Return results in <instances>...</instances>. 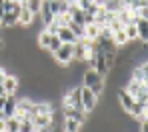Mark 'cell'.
Here are the masks:
<instances>
[{"label":"cell","mask_w":148,"mask_h":132,"mask_svg":"<svg viewBox=\"0 0 148 132\" xmlns=\"http://www.w3.org/2000/svg\"><path fill=\"white\" fill-rule=\"evenodd\" d=\"M82 86H86L88 90H92V92L100 98V96L104 94V90H106V78L100 76L96 70L86 68V70L82 72Z\"/></svg>","instance_id":"cell-1"},{"label":"cell","mask_w":148,"mask_h":132,"mask_svg":"<svg viewBox=\"0 0 148 132\" xmlns=\"http://www.w3.org/2000/svg\"><path fill=\"white\" fill-rule=\"evenodd\" d=\"M124 90L136 100V102H144L148 104V84L146 82H140V80L136 78H128V82L124 84Z\"/></svg>","instance_id":"cell-2"},{"label":"cell","mask_w":148,"mask_h":132,"mask_svg":"<svg viewBox=\"0 0 148 132\" xmlns=\"http://www.w3.org/2000/svg\"><path fill=\"white\" fill-rule=\"evenodd\" d=\"M94 50V42L92 40H86V38H80L74 42V60L78 62H86L90 58V54Z\"/></svg>","instance_id":"cell-3"},{"label":"cell","mask_w":148,"mask_h":132,"mask_svg":"<svg viewBox=\"0 0 148 132\" xmlns=\"http://www.w3.org/2000/svg\"><path fill=\"white\" fill-rule=\"evenodd\" d=\"M80 106H82V110L86 114L94 112L96 106H98V96L92 90H88L86 86H80Z\"/></svg>","instance_id":"cell-4"},{"label":"cell","mask_w":148,"mask_h":132,"mask_svg":"<svg viewBox=\"0 0 148 132\" xmlns=\"http://www.w3.org/2000/svg\"><path fill=\"white\" fill-rule=\"evenodd\" d=\"M52 58L60 66H70L74 62V44H60V48L52 54Z\"/></svg>","instance_id":"cell-5"},{"label":"cell","mask_w":148,"mask_h":132,"mask_svg":"<svg viewBox=\"0 0 148 132\" xmlns=\"http://www.w3.org/2000/svg\"><path fill=\"white\" fill-rule=\"evenodd\" d=\"M114 96H116V102H118V106H120V110H124L126 114L132 110V106H134V102H136V100H134V98H132L124 88H118Z\"/></svg>","instance_id":"cell-6"},{"label":"cell","mask_w":148,"mask_h":132,"mask_svg":"<svg viewBox=\"0 0 148 132\" xmlns=\"http://www.w3.org/2000/svg\"><path fill=\"white\" fill-rule=\"evenodd\" d=\"M62 106H70V108H80V86H76L72 90H68L64 96H62Z\"/></svg>","instance_id":"cell-7"},{"label":"cell","mask_w":148,"mask_h":132,"mask_svg":"<svg viewBox=\"0 0 148 132\" xmlns=\"http://www.w3.org/2000/svg\"><path fill=\"white\" fill-rule=\"evenodd\" d=\"M62 114H64V118L76 120V122H80V124H86V120H88V114H86L84 110H80V108H70V106H62Z\"/></svg>","instance_id":"cell-8"},{"label":"cell","mask_w":148,"mask_h":132,"mask_svg":"<svg viewBox=\"0 0 148 132\" xmlns=\"http://www.w3.org/2000/svg\"><path fill=\"white\" fill-rule=\"evenodd\" d=\"M16 100H18L16 94H10V96L4 98V106H2V112H0V116H2L4 120H6V118H12V116L16 114Z\"/></svg>","instance_id":"cell-9"},{"label":"cell","mask_w":148,"mask_h":132,"mask_svg":"<svg viewBox=\"0 0 148 132\" xmlns=\"http://www.w3.org/2000/svg\"><path fill=\"white\" fill-rule=\"evenodd\" d=\"M30 122L34 126V130H42L54 126V114H42V116H30Z\"/></svg>","instance_id":"cell-10"},{"label":"cell","mask_w":148,"mask_h":132,"mask_svg":"<svg viewBox=\"0 0 148 132\" xmlns=\"http://www.w3.org/2000/svg\"><path fill=\"white\" fill-rule=\"evenodd\" d=\"M0 84L4 86V90H6V96H10V94H16V92H18L20 80H18V76H16V74H10V72H8Z\"/></svg>","instance_id":"cell-11"},{"label":"cell","mask_w":148,"mask_h":132,"mask_svg":"<svg viewBox=\"0 0 148 132\" xmlns=\"http://www.w3.org/2000/svg\"><path fill=\"white\" fill-rule=\"evenodd\" d=\"M148 20L146 18H138V16H134L132 18V24L136 28V38H138V42H146V36H148Z\"/></svg>","instance_id":"cell-12"},{"label":"cell","mask_w":148,"mask_h":132,"mask_svg":"<svg viewBox=\"0 0 148 132\" xmlns=\"http://www.w3.org/2000/svg\"><path fill=\"white\" fill-rule=\"evenodd\" d=\"M42 114H54V106L48 100H34L32 116H42Z\"/></svg>","instance_id":"cell-13"},{"label":"cell","mask_w":148,"mask_h":132,"mask_svg":"<svg viewBox=\"0 0 148 132\" xmlns=\"http://www.w3.org/2000/svg\"><path fill=\"white\" fill-rule=\"evenodd\" d=\"M100 6H102L106 12H112V14H118L120 10L126 8L124 0H104V2H100Z\"/></svg>","instance_id":"cell-14"},{"label":"cell","mask_w":148,"mask_h":132,"mask_svg":"<svg viewBox=\"0 0 148 132\" xmlns=\"http://www.w3.org/2000/svg\"><path fill=\"white\" fill-rule=\"evenodd\" d=\"M56 36H58V40H60L62 44H74V42L78 40L68 26H60V28H58V32H56Z\"/></svg>","instance_id":"cell-15"},{"label":"cell","mask_w":148,"mask_h":132,"mask_svg":"<svg viewBox=\"0 0 148 132\" xmlns=\"http://www.w3.org/2000/svg\"><path fill=\"white\" fill-rule=\"evenodd\" d=\"M34 18H36V16H34V14H32V12H30V10H28V8L24 6V4H22V8H20V14H18V26L28 28L30 24H32V22H34Z\"/></svg>","instance_id":"cell-16"},{"label":"cell","mask_w":148,"mask_h":132,"mask_svg":"<svg viewBox=\"0 0 148 132\" xmlns=\"http://www.w3.org/2000/svg\"><path fill=\"white\" fill-rule=\"evenodd\" d=\"M62 130H64V132H80V130H82V124L76 122V120H70V118H64V122H62Z\"/></svg>","instance_id":"cell-17"},{"label":"cell","mask_w":148,"mask_h":132,"mask_svg":"<svg viewBox=\"0 0 148 132\" xmlns=\"http://www.w3.org/2000/svg\"><path fill=\"white\" fill-rule=\"evenodd\" d=\"M24 6L34 14V16H38L40 14V6H42V0H26Z\"/></svg>","instance_id":"cell-18"},{"label":"cell","mask_w":148,"mask_h":132,"mask_svg":"<svg viewBox=\"0 0 148 132\" xmlns=\"http://www.w3.org/2000/svg\"><path fill=\"white\" fill-rule=\"evenodd\" d=\"M68 28L72 30V34L80 40V38H84V30H86V26H82V24H76V22H70L68 24Z\"/></svg>","instance_id":"cell-19"},{"label":"cell","mask_w":148,"mask_h":132,"mask_svg":"<svg viewBox=\"0 0 148 132\" xmlns=\"http://www.w3.org/2000/svg\"><path fill=\"white\" fill-rule=\"evenodd\" d=\"M60 44H62V42L58 40V36H52V38H50V42H48V48H46V50H48L50 54H54L56 50H58V48H60Z\"/></svg>","instance_id":"cell-20"},{"label":"cell","mask_w":148,"mask_h":132,"mask_svg":"<svg viewBox=\"0 0 148 132\" xmlns=\"http://www.w3.org/2000/svg\"><path fill=\"white\" fill-rule=\"evenodd\" d=\"M18 132H36V130H34V126H32V122H30V118L20 122V126H18Z\"/></svg>","instance_id":"cell-21"},{"label":"cell","mask_w":148,"mask_h":132,"mask_svg":"<svg viewBox=\"0 0 148 132\" xmlns=\"http://www.w3.org/2000/svg\"><path fill=\"white\" fill-rule=\"evenodd\" d=\"M2 96H6V90H4V86L0 84V98H2Z\"/></svg>","instance_id":"cell-22"},{"label":"cell","mask_w":148,"mask_h":132,"mask_svg":"<svg viewBox=\"0 0 148 132\" xmlns=\"http://www.w3.org/2000/svg\"><path fill=\"white\" fill-rule=\"evenodd\" d=\"M86 2H88V4H92V2H98V0H86Z\"/></svg>","instance_id":"cell-23"},{"label":"cell","mask_w":148,"mask_h":132,"mask_svg":"<svg viewBox=\"0 0 148 132\" xmlns=\"http://www.w3.org/2000/svg\"><path fill=\"white\" fill-rule=\"evenodd\" d=\"M68 2H76V0H68Z\"/></svg>","instance_id":"cell-24"},{"label":"cell","mask_w":148,"mask_h":132,"mask_svg":"<svg viewBox=\"0 0 148 132\" xmlns=\"http://www.w3.org/2000/svg\"><path fill=\"white\" fill-rule=\"evenodd\" d=\"M0 44H2V42H0Z\"/></svg>","instance_id":"cell-25"}]
</instances>
